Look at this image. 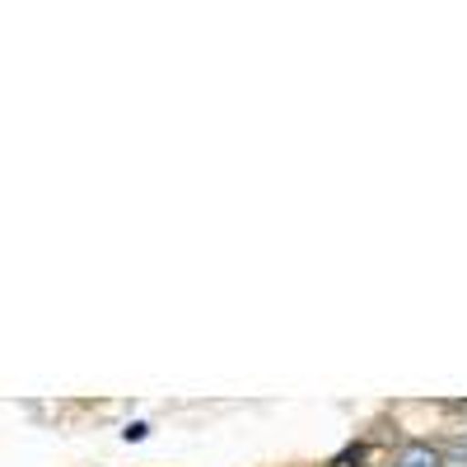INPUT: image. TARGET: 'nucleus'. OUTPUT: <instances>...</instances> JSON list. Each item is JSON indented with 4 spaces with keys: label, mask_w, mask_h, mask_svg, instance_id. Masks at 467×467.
Masks as SVG:
<instances>
[{
    "label": "nucleus",
    "mask_w": 467,
    "mask_h": 467,
    "mask_svg": "<svg viewBox=\"0 0 467 467\" xmlns=\"http://www.w3.org/2000/svg\"><path fill=\"white\" fill-rule=\"evenodd\" d=\"M449 462H453V467H467V435H458V440L449 444Z\"/></svg>",
    "instance_id": "2"
},
{
    "label": "nucleus",
    "mask_w": 467,
    "mask_h": 467,
    "mask_svg": "<svg viewBox=\"0 0 467 467\" xmlns=\"http://www.w3.org/2000/svg\"><path fill=\"white\" fill-rule=\"evenodd\" d=\"M393 467H440V449H431V444H407Z\"/></svg>",
    "instance_id": "1"
}]
</instances>
